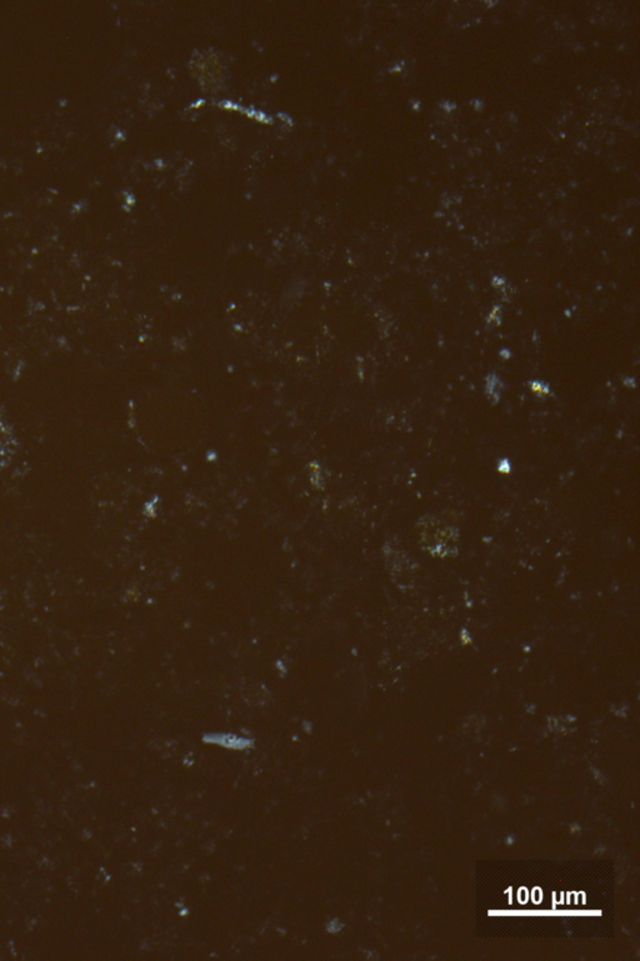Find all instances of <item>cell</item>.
Instances as JSON below:
<instances>
[{"label": "cell", "instance_id": "6da1fadb", "mask_svg": "<svg viewBox=\"0 0 640 961\" xmlns=\"http://www.w3.org/2000/svg\"><path fill=\"white\" fill-rule=\"evenodd\" d=\"M417 534L422 549L431 556L444 560L459 553V530L434 516H424L419 520Z\"/></svg>", "mask_w": 640, "mask_h": 961}, {"label": "cell", "instance_id": "7a4b0ae2", "mask_svg": "<svg viewBox=\"0 0 640 961\" xmlns=\"http://www.w3.org/2000/svg\"><path fill=\"white\" fill-rule=\"evenodd\" d=\"M384 552H386L390 575H392L396 584L399 586V588L405 589V591L412 588L415 584V576H417V565H415L414 561L402 549L399 543H389Z\"/></svg>", "mask_w": 640, "mask_h": 961}, {"label": "cell", "instance_id": "3957f363", "mask_svg": "<svg viewBox=\"0 0 640 961\" xmlns=\"http://www.w3.org/2000/svg\"><path fill=\"white\" fill-rule=\"evenodd\" d=\"M527 895H528L527 892H521V895H520V903H523V904H524V903H527V899H528Z\"/></svg>", "mask_w": 640, "mask_h": 961}]
</instances>
